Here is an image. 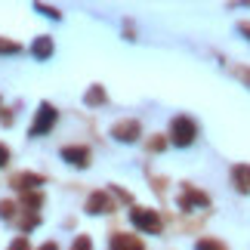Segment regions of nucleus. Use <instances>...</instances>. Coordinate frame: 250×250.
<instances>
[{"label":"nucleus","mask_w":250,"mask_h":250,"mask_svg":"<svg viewBox=\"0 0 250 250\" xmlns=\"http://www.w3.org/2000/svg\"><path fill=\"white\" fill-rule=\"evenodd\" d=\"M0 53H19V43L16 41H3V37H0Z\"/></svg>","instance_id":"obj_15"},{"label":"nucleus","mask_w":250,"mask_h":250,"mask_svg":"<svg viewBox=\"0 0 250 250\" xmlns=\"http://www.w3.org/2000/svg\"><path fill=\"white\" fill-rule=\"evenodd\" d=\"M170 136H173V146H191L195 142V136H198V127H195V121L191 118H186V114H179V118H173V124H170Z\"/></svg>","instance_id":"obj_1"},{"label":"nucleus","mask_w":250,"mask_h":250,"mask_svg":"<svg viewBox=\"0 0 250 250\" xmlns=\"http://www.w3.org/2000/svg\"><path fill=\"white\" fill-rule=\"evenodd\" d=\"M232 182L241 195H250V167L247 164H235L232 167Z\"/></svg>","instance_id":"obj_7"},{"label":"nucleus","mask_w":250,"mask_h":250,"mask_svg":"<svg viewBox=\"0 0 250 250\" xmlns=\"http://www.w3.org/2000/svg\"><path fill=\"white\" fill-rule=\"evenodd\" d=\"M31 53H34V59H50L53 56V37H37V41L31 43Z\"/></svg>","instance_id":"obj_11"},{"label":"nucleus","mask_w":250,"mask_h":250,"mask_svg":"<svg viewBox=\"0 0 250 250\" xmlns=\"http://www.w3.org/2000/svg\"><path fill=\"white\" fill-rule=\"evenodd\" d=\"M195 250H229L223 241H216V238H201V241L195 244Z\"/></svg>","instance_id":"obj_12"},{"label":"nucleus","mask_w":250,"mask_h":250,"mask_svg":"<svg viewBox=\"0 0 250 250\" xmlns=\"http://www.w3.org/2000/svg\"><path fill=\"white\" fill-rule=\"evenodd\" d=\"M74 250H90V238H78V241H74Z\"/></svg>","instance_id":"obj_20"},{"label":"nucleus","mask_w":250,"mask_h":250,"mask_svg":"<svg viewBox=\"0 0 250 250\" xmlns=\"http://www.w3.org/2000/svg\"><path fill=\"white\" fill-rule=\"evenodd\" d=\"M111 136L121 142H136L139 139V121H118L111 127Z\"/></svg>","instance_id":"obj_4"},{"label":"nucleus","mask_w":250,"mask_h":250,"mask_svg":"<svg viewBox=\"0 0 250 250\" xmlns=\"http://www.w3.org/2000/svg\"><path fill=\"white\" fill-rule=\"evenodd\" d=\"M83 102L86 105H102L105 102V90H102V86H93V90L83 96Z\"/></svg>","instance_id":"obj_13"},{"label":"nucleus","mask_w":250,"mask_h":250,"mask_svg":"<svg viewBox=\"0 0 250 250\" xmlns=\"http://www.w3.org/2000/svg\"><path fill=\"white\" fill-rule=\"evenodd\" d=\"M41 204V195H31V191H28L25 195V207H37Z\"/></svg>","instance_id":"obj_18"},{"label":"nucleus","mask_w":250,"mask_h":250,"mask_svg":"<svg viewBox=\"0 0 250 250\" xmlns=\"http://www.w3.org/2000/svg\"><path fill=\"white\" fill-rule=\"evenodd\" d=\"M111 210V201L105 191H96V195L86 198V213H108Z\"/></svg>","instance_id":"obj_8"},{"label":"nucleus","mask_w":250,"mask_h":250,"mask_svg":"<svg viewBox=\"0 0 250 250\" xmlns=\"http://www.w3.org/2000/svg\"><path fill=\"white\" fill-rule=\"evenodd\" d=\"M130 223L142 229V232H148V235H158L161 232V216H158V210H146V207H136V210H130Z\"/></svg>","instance_id":"obj_2"},{"label":"nucleus","mask_w":250,"mask_h":250,"mask_svg":"<svg viewBox=\"0 0 250 250\" xmlns=\"http://www.w3.org/2000/svg\"><path fill=\"white\" fill-rule=\"evenodd\" d=\"M6 161H9V148H6V146H0V167H3Z\"/></svg>","instance_id":"obj_21"},{"label":"nucleus","mask_w":250,"mask_h":250,"mask_svg":"<svg viewBox=\"0 0 250 250\" xmlns=\"http://www.w3.org/2000/svg\"><path fill=\"white\" fill-rule=\"evenodd\" d=\"M43 176H37V173H16L13 176V186L16 188H22V191H31L34 186H41Z\"/></svg>","instance_id":"obj_9"},{"label":"nucleus","mask_w":250,"mask_h":250,"mask_svg":"<svg viewBox=\"0 0 250 250\" xmlns=\"http://www.w3.org/2000/svg\"><path fill=\"white\" fill-rule=\"evenodd\" d=\"M62 158L68 161V164H74V167H86V164H90V148L68 146V148H62Z\"/></svg>","instance_id":"obj_6"},{"label":"nucleus","mask_w":250,"mask_h":250,"mask_svg":"<svg viewBox=\"0 0 250 250\" xmlns=\"http://www.w3.org/2000/svg\"><path fill=\"white\" fill-rule=\"evenodd\" d=\"M34 9H41V13H46L50 19H59V9H53V6H43V3H34Z\"/></svg>","instance_id":"obj_17"},{"label":"nucleus","mask_w":250,"mask_h":250,"mask_svg":"<svg viewBox=\"0 0 250 250\" xmlns=\"http://www.w3.org/2000/svg\"><path fill=\"white\" fill-rule=\"evenodd\" d=\"M238 31H241V34H247V37H250V22H241V25H238Z\"/></svg>","instance_id":"obj_23"},{"label":"nucleus","mask_w":250,"mask_h":250,"mask_svg":"<svg viewBox=\"0 0 250 250\" xmlns=\"http://www.w3.org/2000/svg\"><path fill=\"white\" fill-rule=\"evenodd\" d=\"M235 74H238V78H244V81H250V68H238Z\"/></svg>","instance_id":"obj_22"},{"label":"nucleus","mask_w":250,"mask_h":250,"mask_svg":"<svg viewBox=\"0 0 250 250\" xmlns=\"http://www.w3.org/2000/svg\"><path fill=\"white\" fill-rule=\"evenodd\" d=\"M16 216V204L13 201H0V219H13Z\"/></svg>","instance_id":"obj_14"},{"label":"nucleus","mask_w":250,"mask_h":250,"mask_svg":"<svg viewBox=\"0 0 250 250\" xmlns=\"http://www.w3.org/2000/svg\"><path fill=\"white\" fill-rule=\"evenodd\" d=\"M59 121V111L53 108V105H41V108H37V118L31 121V136H46V133L53 130V124Z\"/></svg>","instance_id":"obj_3"},{"label":"nucleus","mask_w":250,"mask_h":250,"mask_svg":"<svg viewBox=\"0 0 250 250\" xmlns=\"http://www.w3.org/2000/svg\"><path fill=\"white\" fill-rule=\"evenodd\" d=\"M41 250H59V247H56V244H53V241H50V244H43V247H41Z\"/></svg>","instance_id":"obj_24"},{"label":"nucleus","mask_w":250,"mask_h":250,"mask_svg":"<svg viewBox=\"0 0 250 250\" xmlns=\"http://www.w3.org/2000/svg\"><path fill=\"white\" fill-rule=\"evenodd\" d=\"M210 204V198L204 195V191H195L191 186L182 188V195H179V207L182 210H191V207H207Z\"/></svg>","instance_id":"obj_5"},{"label":"nucleus","mask_w":250,"mask_h":250,"mask_svg":"<svg viewBox=\"0 0 250 250\" xmlns=\"http://www.w3.org/2000/svg\"><path fill=\"white\" fill-rule=\"evenodd\" d=\"M111 250H146V247H142V241L133 238V235H114L111 238Z\"/></svg>","instance_id":"obj_10"},{"label":"nucleus","mask_w":250,"mask_h":250,"mask_svg":"<svg viewBox=\"0 0 250 250\" xmlns=\"http://www.w3.org/2000/svg\"><path fill=\"white\" fill-rule=\"evenodd\" d=\"M164 146H167V139H161V136L148 142V148H151V151H161V148H164Z\"/></svg>","instance_id":"obj_19"},{"label":"nucleus","mask_w":250,"mask_h":250,"mask_svg":"<svg viewBox=\"0 0 250 250\" xmlns=\"http://www.w3.org/2000/svg\"><path fill=\"white\" fill-rule=\"evenodd\" d=\"M6 250H31V244H28V238H16Z\"/></svg>","instance_id":"obj_16"}]
</instances>
